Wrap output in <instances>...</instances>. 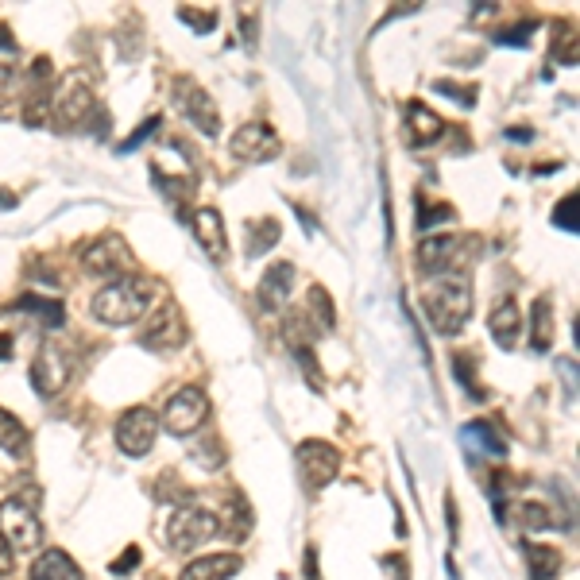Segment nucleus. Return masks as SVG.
<instances>
[{
  "label": "nucleus",
  "mask_w": 580,
  "mask_h": 580,
  "mask_svg": "<svg viewBox=\"0 0 580 580\" xmlns=\"http://www.w3.org/2000/svg\"><path fill=\"white\" fill-rule=\"evenodd\" d=\"M422 310L441 337H457L472 318V283L464 275H437L422 287Z\"/></svg>",
  "instance_id": "1"
},
{
  "label": "nucleus",
  "mask_w": 580,
  "mask_h": 580,
  "mask_svg": "<svg viewBox=\"0 0 580 580\" xmlns=\"http://www.w3.org/2000/svg\"><path fill=\"white\" fill-rule=\"evenodd\" d=\"M155 298V283L151 279H136V275H120L109 287H101L93 294V318L105 325H132L147 314Z\"/></svg>",
  "instance_id": "2"
},
{
  "label": "nucleus",
  "mask_w": 580,
  "mask_h": 580,
  "mask_svg": "<svg viewBox=\"0 0 580 580\" xmlns=\"http://www.w3.org/2000/svg\"><path fill=\"white\" fill-rule=\"evenodd\" d=\"M476 236L464 232H441V236H426L418 244V267L437 279V275H461V267L476 256Z\"/></svg>",
  "instance_id": "3"
},
{
  "label": "nucleus",
  "mask_w": 580,
  "mask_h": 580,
  "mask_svg": "<svg viewBox=\"0 0 580 580\" xmlns=\"http://www.w3.org/2000/svg\"><path fill=\"white\" fill-rule=\"evenodd\" d=\"M0 538L20 553H31L43 538V522H39V503L31 495H16L8 503H0Z\"/></svg>",
  "instance_id": "4"
},
{
  "label": "nucleus",
  "mask_w": 580,
  "mask_h": 580,
  "mask_svg": "<svg viewBox=\"0 0 580 580\" xmlns=\"http://www.w3.org/2000/svg\"><path fill=\"white\" fill-rule=\"evenodd\" d=\"M217 534H221V519L213 511H205V507H178L171 522H167V542L178 553L202 550L205 542H213Z\"/></svg>",
  "instance_id": "5"
},
{
  "label": "nucleus",
  "mask_w": 580,
  "mask_h": 580,
  "mask_svg": "<svg viewBox=\"0 0 580 580\" xmlns=\"http://www.w3.org/2000/svg\"><path fill=\"white\" fill-rule=\"evenodd\" d=\"M171 93H174V105H178V113L186 116V120H190V124H194L202 136H209V140H213V136L221 132V113H217V101H213V97H209V93H205V89L198 86L194 78H186V74H182V78H174Z\"/></svg>",
  "instance_id": "6"
},
{
  "label": "nucleus",
  "mask_w": 580,
  "mask_h": 580,
  "mask_svg": "<svg viewBox=\"0 0 580 580\" xmlns=\"http://www.w3.org/2000/svg\"><path fill=\"white\" fill-rule=\"evenodd\" d=\"M205 418H209V399H205L202 387H182V391H174L167 406H163V426H167V434L174 437H190L198 434L205 426Z\"/></svg>",
  "instance_id": "7"
},
{
  "label": "nucleus",
  "mask_w": 580,
  "mask_h": 580,
  "mask_svg": "<svg viewBox=\"0 0 580 580\" xmlns=\"http://www.w3.org/2000/svg\"><path fill=\"white\" fill-rule=\"evenodd\" d=\"M159 437V414L147 406H132L116 418V445L124 457H147Z\"/></svg>",
  "instance_id": "8"
},
{
  "label": "nucleus",
  "mask_w": 580,
  "mask_h": 580,
  "mask_svg": "<svg viewBox=\"0 0 580 580\" xmlns=\"http://www.w3.org/2000/svg\"><path fill=\"white\" fill-rule=\"evenodd\" d=\"M294 461H298V476H302L306 492H321L341 472V453L329 441H302Z\"/></svg>",
  "instance_id": "9"
},
{
  "label": "nucleus",
  "mask_w": 580,
  "mask_h": 580,
  "mask_svg": "<svg viewBox=\"0 0 580 580\" xmlns=\"http://www.w3.org/2000/svg\"><path fill=\"white\" fill-rule=\"evenodd\" d=\"M97 109V97H93V89L86 86V78H66L62 86L51 93V120H55L58 128H78L89 113Z\"/></svg>",
  "instance_id": "10"
},
{
  "label": "nucleus",
  "mask_w": 580,
  "mask_h": 580,
  "mask_svg": "<svg viewBox=\"0 0 580 580\" xmlns=\"http://www.w3.org/2000/svg\"><path fill=\"white\" fill-rule=\"evenodd\" d=\"M82 267H86V275L93 279H120L128 267H132V252H128V244L109 232V236H101V240H93L86 252H82Z\"/></svg>",
  "instance_id": "11"
},
{
  "label": "nucleus",
  "mask_w": 580,
  "mask_h": 580,
  "mask_svg": "<svg viewBox=\"0 0 580 580\" xmlns=\"http://www.w3.org/2000/svg\"><path fill=\"white\" fill-rule=\"evenodd\" d=\"M70 356H66V348L55 345V341H47V345L35 352V364H31V387L43 395V399H55L58 391L70 383Z\"/></svg>",
  "instance_id": "12"
},
{
  "label": "nucleus",
  "mask_w": 580,
  "mask_h": 580,
  "mask_svg": "<svg viewBox=\"0 0 580 580\" xmlns=\"http://www.w3.org/2000/svg\"><path fill=\"white\" fill-rule=\"evenodd\" d=\"M140 345L155 348V352L186 345V321H182V314H178L174 302H163V306H155V310L147 314L144 329H140Z\"/></svg>",
  "instance_id": "13"
},
{
  "label": "nucleus",
  "mask_w": 580,
  "mask_h": 580,
  "mask_svg": "<svg viewBox=\"0 0 580 580\" xmlns=\"http://www.w3.org/2000/svg\"><path fill=\"white\" fill-rule=\"evenodd\" d=\"M229 151L232 159H240V163H271L283 151V140L267 124H244V128L232 132Z\"/></svg>",
  "instance_id": "14"
},
{
  "label": "nucleus",
  "mask_w": 580,
  "mask_h": 580,
  "mask_svg": "<svg viewBox=\"0 0 580 580\" xmlns=\"http://www.w3.org/2000/svg\"><path fill=\"white\" fill-rule=\"evenodd\" d=\"M290 287H294V263H287V260L271 263V267L263 271L260 287H256V302H260V310L279 314V310L287 306Z\"/></svg>",
  "instance_id": "15"
},
{
  "label": "nucleus",
  "mask_w": 580,
  "mask_h": 580,
  "mask_svg": "<svg viewBox=\"0 0 580 580\" xmlns=\"http://www.w3.org/2000/svg\"><path fill=\"white\" fill-rule=\"evenodd\" d=\"M194 240L202 244V252L209 260H225L229 256V236H225V221L213 205H202L194 213Z\"/></svg>",
  "instance_id": "16"
},
{
  "label": "nucleus",
  "mask_w": 580,
  "mask_h": 580,
  "mask_svg": "<svg viewBox=\"0 0 580 580\" xmlns=\"http://www.w3.org/2000/svg\"><path fill=\"white\" fill-rule=\"evenodd\" d=\"M445 120L430 109V105H422V101H410L406 105V140H410V147H430L437 144L441 136H445Z\"/></svg>",
  "instance_id": "17"
},
{
  "label": "nucleus",
  "mask_w": 580,
  "mask_h": 580,
  "mask_svg": "<svg viewBox=\"0 0 580 580\" xmlns=\"http://www.w3.org/2000/svg\"><path fill=\"white\" fill-rule=\"evenodd\" d=\"M240 565H244V561H240L236 553H209V557L190 561L178 580H232L240 573Z\"/></svg>",
  "instance_id": "18"
},
{
  "label": "nucleus",
  "mask_w": 580,
  "mask_h": 580,
  "mask_svg": "<svg viewBox=\"0 0 580 580\" xmlns=\"http://www.w3.org/2000/svg\"><path fill=\"white\" fill-rule=\"evenodd\" d=\"M488 329H492V337H495V345H499V348H515V345H519V333H522L519 306H515L511 298L495 302L492 318H488Z\"/></svg>",
  "instance_id": "19"
},
{
  "label": "nucleus",
  "mask_w": 580,
  "mask_h": 580,
  "mask_svg": "<svg viewBox=\"0 0 580 580\" xmlns=\"http://www.w3.org/2000/svg\"><path fill=\"white\" fill-rule=\"evenodd\" d=\"M31 580H82V569L66 550H47L35 557Z\"/></svg>",
  "instance_id": "20"
},
{
  "label": "nucleus",
  "mask_w": 580,
  "mask_h": 580,
  "mask_svg": "<svg viewBox=\"0 0 580 580\" xmlns=\"http://www.w3.org/2000/svg\"><path fill=\"white\" fill-rule=\"evenodd\" d=\"M0 453H8L16 461L31 453V437L24 430V422L16 414H8V410H0Z\"/></svg>",
  "instance_id": "21"
},
{
  "label": "nucleus",
  "mask_w": 580,
  "mask_h": 580,
  "mask_svg": "<svg viewBox=\"0 0 580 580\" xmlns=\"http://www.w3.org/2000/svg\"><path fill=\"white\" fill-rule=\"evenodd\" d=\"M526 561H530V580H553V577H561V569H565L561 550H553V546H534V542H526Z\"/></svg>",
  "instance_id": "22"
},
{
  "label": "nucleus",
  "mask_w": 580,
  "mask_h": 580,
  "mask_svg": "<svg viewBox=\"0 0 580 580\" xmlns=\"http://www.w3.org/2000/svg\"><path fill=\"white\" fill-rule=\"evenodd\" d=\"M553 345V306H550V294H542L530 310V348L538 352H550Z\"/></svg>",
  "instance_id": "23"
},
{
  "label": "nucleus",
  "mask_w": 580,
  "mask_h": 580,
  "mask_svg": "<svg viewBox=\"0 0 580 580\" xmlns=\"http://www.w3.org/2000/svg\"><path fill=\"white\" fill-rule=\"evenodd\" d=\"M499 515L511 519L519 530H546V526H550V511H546L542 503H534V499H515V503L503 507Z\"/></svg>",
  "instance_id": "24"
},
{
  "label": "nucleus",
  "mask_w": 580,
  "mask_h": 580,
  "mask_svg": "<svg viewBox=\"0 0 580 580\" xmlns=\"http://www.w3.org/2000/svg\"><path fill=\"white\" fill-rule=\"evenodd\" d=\"M461 434L472 449H484V453H492V457H503V453H507V441L495 434L492 422H468Z\"/></svg>",
  "instance_id": "25"
},
{
  "label": "nucleus",
  "mask_w": 580,
  "mask_h": 580,
  "mask_svg": "<svg viewBox=\"0 0 580 580\" xmlns=\"http://www.w3.org/2000/svg\"><path fill=\"white\" fill-rule=\"evenodd\" d=\"M279 221H271V217H260V221H252L248 225V256H267L275 244H279Z\"/></svg>",
  "instance_id": "26"
},
{
  "label": "nucleus",
  "mask_w": 580,
  "mask_h": 580,
  "mask_svg": "<svg viewBox=\"0 0 580 580\" xmlns=\"http://www.w3.org/2000/svg\"><path fill=\"white\" fill-rule=\"evenodd\" d=\"M16 310H28L31 318H39L43 325H51V329H58V325L66 321V310H62L58 298H35V294H24V298L16 302Z\"/></svg>",
  "instance_id": "27"
},
{
  "label": "nucleus",
  "mask_w": 580,
  "mask_h": 580,
  "mask_svg": "<svg viewBox=\"0 0 580 580\" xmlns=\"http://www.w3.org/2000/svg\"><path fill=\"white\" fill-rule=\"evenodd\" d=\"M310 314L321 318V329H333L337 325V310H333V298L325 287H310Z\"/></svg>",
  "instance_id": "28"
},
{
  "label": "nucleus",
  "mask_w": 580,
  "mask_h": 580,
  "mask_svg": "<svg viewBox=\"0 0 580 580\" xmlns=\"http://www.w3.org/2000/svg\"><path fill=\"white\" fill-rule=\"evenodd\" d=\"M577 205H580V194H569V198H561L557 209H553V225L565 232H577Z\"/></svg>",
  "instance_id": "29"
},
{
  "label": "nucleus",
  "mask_w": 580,
  "mask_h": 580,
  "mask_svg": "<svg viewBox=\"0 0 580 580\" xmlns=\"http://www.w3.org/2000/svg\"><path fill=\"white\" fill-rule=\"evenodd\" d=\"M178 20L186 28L202 31V35H209V31L217 28V12H198V8H178Z\"/></svg>",
  "instance_id": "30"
},
{
  "label": "nucleus",
  "mask_w": 580,
  "mask_h": 580,
  "mask_svg": "<svg viewBox=\"0 0 580 580\" xmlns=\"http://www.w3.org/2000/svg\"><path fill=\"white\" fill-rule=\"evenodd\" d=\"M434 89L437 93H449L457 105H476V86H457V82H449V78H437Z\"/></svg>",
  "instance_id": "31"
},
{
  "label": "nucleus",
  "mask_w": 580,
  "mask_h": 580,
  "mask_svg": "<svg viewBox=\"0 0 580 580\" xmlns=\"http://www.w3.org/2000/svg\"><path fill=\"white\" fill-rule=\"evenodd\" d=\"M155 128H159V116H151V120H144V124H140V132H136V136H128V140H124V144L116 147V155H128V151H136V147L144 144L147 136H155Z\"/></svg>",
  "instance_id": "32"
},
{
  "label": "nucleus",
  "mask_w": 580,
  "mask_h": 580,
  "mask_svg": "<svg viewBox=\"0 0 580 580\" xmlns=\"http://www.w3.org/2000/svg\"><path fill=\"white\" fill-rule=\"evenodd\" d=\"M534 31V24H515V28L499 31L495 35V43H503V47H526V35Z\"/></svg>",
  "instance_id": "33"
},
{
  "label": "nucleus",
  "mask_w": 580,
  "mask_h": 580,
  "mask_svg": "<svg viewBox=\"0 0 580 580\" xmlns=\"http://www.w3.org/2000/svg\"><path fill=\"white\" fill-rule=\"evenodd\" d=\"M140 557H144V553H140V546H128V550H124L113 561V573H132V569L140 565Z\"/></svg>",
  "instance_id": "34"
},
{
  "label": "nucleus",
  "mask_w": 580,
  "mask_h": 580,
  "mask_svg": "<svg viewBox=\"0 0 580 580\" xmlns=\"http://www.w3.org/2000/svg\"><path fill=\"white\" fill-rule=\"evenodd\" d=\"M383 569H387L395 580H410V573H406V557H399V553H387V557H383Z\"/></svg>",
  "instance_id": "35"
},
{
  "label": "nucleus",
  "mask_w": 580,
  "mask_h": 580,
  "mask_svg": "<svg viewBox=\"0 0 580 580\" xmlns=\"http://www.w3.org/2000/svg\"><path fill=\"white\" fill-rule=\"evenodd\" d=\"M12 573V546L0 538V577H8Z\"/></svg>",
  "instance_id": "36"
},
{
  "label": "nucleus",
  "mask_w": 580,
  "mask_h": 580,
  "mask_svg": "<svg viewBox=\"0 0 580 580\" xmlns=\"http://www.w3.org/2000/svg\"><path fill=\"white\" fill-rule=\"evenodd\" d=\"M8 89H12V70H8V66H0V101L8 97Z\"/></svg>",
  "instance_id": "37"
},
{
  "label": "nucleus",
  "mask_w": 580,
  "mask_h": 580,
  "mask_svg": "<svg viewBox=\"0 0 580 580\" xmlns=\"http://www.w3.org/2000/svg\"><path fill=\"white\" fill-rule=\"evenodd\" d=\"M0 360H12V337L0 333Z\"/></svg>",
  "instance_id": "38"
},
{
  "label": "nucleus",
  "mask_w": 580,
  "mask_h": 580,
  "mask_svg": "<svg viewBox=\"0 0 580 580\" xmlns=\"http://www.w3.org/2000/svg\"><path fill=\"white\" fill-rule=\"evenodd\" d=\"M16 205V194H0V209H12Z\"/></svg>",
  "instance_id": "39"
}]
</instances>
